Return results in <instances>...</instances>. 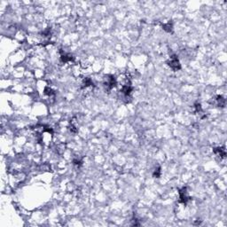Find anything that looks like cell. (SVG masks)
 I'll return each instance as SVG.
<instances>
[{"label":"cell","mask_w":227,"mask_h":227,"mask_svg":"<svg viewBox=\"0 0 227 227\" xmlns=\"http://www.w3.org/2000/svg\"><path fill=\"white\" fill-rule=\"evenodd\" d=\"M60 60L62 62L64 63H68V62H71L74 60V57L71 54H68V53H63L62 51H60Z\"/></svg>","instance_id":"cell-5"},{"label":"cell","mask_w":227,"mask_h":227,"mask_svg":"<svg viewBox=\"0 0 227 227\" xmlns=\"http://www.w3.org/2000/svg\"><path fill=\"white\" fill-rule=\"evenodd\" d=\"M161 174H162V170H161V167H158L157 169H155V170L154 171L153 173V176L155 177V178H159L161 176Z\"/></svg>","instance_id":"cell-10"},{"label":"cell","mask_w":227,"mask_h":227,"mask_svg":"<svg viewBox=\"0 0 227 227\" xmlns=\"http://www.w3.org/2000/svg\"><path fill=\"white\" fill-rule=\"evenodd\" d=\"M93 80L90 79V77H85L83 78V82H82V84H81V89L82 90H85V89H88L90 87H93Z\"/></svg>","instance_id":"cell-4"},{"label":"cell","mask_w":227,"mask_h":227,"mask_svg":"<svg viewBox=\"0 0 227 227\" xmlns=\"http://www.w3.org/2000/svg\"><path fill=\"white\" fill-rule=\"evenodd\" d=\"M43 93H44V94H45V95H47V96H53V95H54V94H55V93H54V92L53 90V89H52V88H50L49 86H47V87H45V88H44Z\"/></svg>","instance_id":"cell-9"},{"label":"cell","mask_w":227,"mask_h":227,"mask_svg":"<svg viewBox=\"0 0 227 227\" xmlns=\"http://www.w3.org/2000/svg\"><path fill=\"white\" fill-rule=\"evenodd\" d=\"M213 152L221 158H225L226 156V152L223 147H216L213 149Z\"/></svg>","instance_id":"cell-7"},{"label":"cell","mask_w":227,"mask_h":227,"mask_svg":"<svg viewBox=\"0 0 227 227\" xmlns=\"http://www.w3.org/2000/svg\"><path fill=\"white\" fill-rule=\"evenodd\" d=\"M167 63L169 66V68L172 70H174V71H177V70L181 69V64H180V61H179V60H178L176 55L170 56V58L167 61Z\"/></svg>","instance_id":"cell-2"},{"label":"cell","mask_w":227,"mask_h":227,"mask_svg":"<svg viewBox=\"0 0 227 227\" xmlns=\"http://www.w3.org/2000/svg\"><path fill=\"white\" fill-rule=\"evenodd\" d=\"M82 160H80V159H74V161H73V163H74V165H75L76 167H80L81 165H82Z\"/></svg>","instance_id":"cell-11"},{"label":"cell","mask_w":227,"mask_h":227,"mask_svg":"<svg viewBox=\"0 0 227 227\" xmlns=\"http://www.w3.org/2000/svg\"><path fill=\"white\" fill-rule=\"evenodd\" d=\"M162 28H163V29H164L165 31H167V32H169V33H171L172 30H173V24H172V21H168V22L162 24Z\"/></svg>","instance_id":"cell-8"},{"label":"cell","mask_w":227,"mask_h":227,"mask_svg":"<svg viewBox=\"0 0 227 227\" xmlns=\"http://www.w3.org/2000/svg\"><path fill=\"white\" fill-rule=\"evenodd\" d=\"M214 104L217 107H223L225 106V100L223 97L222 96H216L214 100Z\"/></svg>","instance_id":"cell-6"},{"label":"cell","mask_w":227,"mask_h":227,"mask_svg":"<svg viewBox=\"0 0 227 227\" xmlns=\"http://www.w3.org/2000/svg\"><path fill=\"white\" fill-rule=\"evenodd\" d=\"M116 83H117L116 78L113 75H107L104 77V86L107 92H110V90L116 85Z\"/></svg>","instance_id":"cell-1"},{"label":"cell","mask_w":227,"mask_h":227,"mask_svg":"<svg viewBox=\"0 0 227 227\" xmlns=\"http://www.w3.org/2000/svg\"><path fill=\"white\" fill-rule=\"evenodd\" d=\"M191 200V198L187 195L186 187H183L179 190V202L184 205H186L187 202Z\"/></svg>","instance_id":"cell-3"}]
</instances>
